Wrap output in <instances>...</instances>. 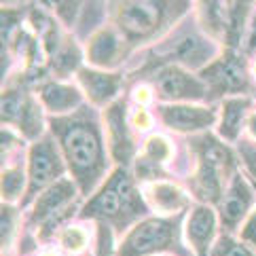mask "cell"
<instances>
[{
	"mask_svg": "<svg viewBox=\"0 0 256 256\" xmlns=\"http://www.w3.org/2000/svg\"><path fill=\"white\" fill-rule=\"evenodd\" d=\"M51 130L72 182L83 195L94 193L108 170V152L96 112L83 106L68 116H53Z\"/></svg>",
	"mask_w": 256,
	"mask_h": 256,
	"instance_id": "1",
	"label": "cell"
},
{
	"mask_svg": "<svg viewBox=\"0 0 256 256\" xmlns=\"http://www.w3.org/2000/svg\"><path fill=\"white\" fill-rule=\"evenodd\" d=\"M178 244V224L168 218L140 220L118 244L116 256H152L174 250Z\"/></svg>",
	"mask_w": 256,
	"mask_h": 256,
	"instance_id": "5",
	"label": "cell"
},
{
	"mask_svg": "<svg viewBox=\"0 0 256 256\" xmlns=\"http://www.w3.org/2000/svg\"><path fill=\"white\" fill-rule=\"evenodd\" d=\"M26 188V174L22 168H6L2 172V199L11 206L13 201L22 197Z\"/></svg>",
	"mask_w": 256,
	"mask_h": 256,
	"instance_id": "20",
	"label": "cell"
},
{
	"mask_svg": "<svg viewBox=\"0 0 256 256\" xmlns=\"http://www.w3.org/2000/svg\"><path fill=\"white\" fill-rule=\"evenodd\" d=\"M184 233H186V242L190 244L199 256H206L212 250V242H214V235H216V214L210 206H195L193 210L188 212L186 218V226H184Z\"/></svg>",
	"mask_w": 256,
	"mask_h": 256,
	"instance_id": "15",
	"label": "cell"
},
{
	"mask_svg": "<svg viewBox=\"0 0 256 256\" xmlns=\"http://www.w3.org/2000/svg\"><path fill=\"white\" fill-rule=\"evenodd\" d=\"M106 123H108V142H110L112 157L116 161H130L134 152L132 138L125 127V114H123V104H112L106 110Z\"/></svg>",
	"mask_w": 256,
	"mask_h": 256,
	"instance_id": "18",
	"label": "cell"
},
{
	"mask_svg": "<svg viewBox=\"0 0 256 256\" xmlns=\"http://www.w3.org/2000/svg\"><path fill=\"white\" fill-rule=\"evenodd\" d=\"M161 123L180 134H195L212 127L216 110L201 104H161L157 108Z\"/></svg>",
	"mask_w": 256,
	"mask_h": 256,
	"instance_id": "8",
	"label": "cell"
},
{
	"mask_svg": "<svg viewBox=\"0 0 256 256\" xmlns=\"http://www.w3.org/2000/svg\"><path fill=\"white\" fill-rule=\"evenodd\" d=\"M152 89L161 102L170 104H193L206 100L210 89L201 76H193L186 68L170 64L154 72Z\"/></svg>",
	"mask_w": 256,
	"mask_h": 256,
	"instance_id": "7",
	"label": "cell"
},
{
	"mask_svg": "<svg viewBox=\"0 0 256 256\" xmlns=\"http://www.w3.org/2000/svg\"><path fill=\"white\" fill-rule=\"evenodd\" d=\"M132 125L136 127V130H140V132H146L148 127L152 125V118H150V112L146 110L144 106H138L136 110L132 112Z\"/></svg>",
	"mask_w": 256,
	"mask_h": 256,
	"instance_id": "26",
	"label": "cell"
},
{
	"mask_svg": "<svg viewBox=\"0 0 256 256\" xmlns=\"http://www.w3.org/2000/svg\"><path fill=\"white\" fill-rule=\"evenodd\" d=\"M174 6L178 4L148 2V0L118 2L114 4V28L123 34L127 42H142L161 30Z\"/></svg>",
	"mask_w": 256,
	"mask_h": 256,
	"instance_id": "3",
	"label": "cell"
},
{
	"mask_svg": "<svg viewBox=\"0 0 256 256\" xmlns=\"http://www.w3.org/2000/svg\"><path fill=\"white\" fill-rule=\"evenodd\" d=\"M254 190L242 174H235L231 184L226 186L224 197L220 199V220L226 231H235L244 222V218L250 216L254 206Z\"/></svg>",
	"mask_w": 256,
	"mask_h": 256,
	"instance_id": "11",
	"label": "cell"
},
{
	"mask_svg": "<svg viewBox=\"0 0 256 256\" xmlns=\"http://www.w3.org/2000/svg\"><path fill=\"white\" fill-rule=\"evenodd\" d=\"M252 72H254V76H256V62H254V68H252Z\"/></svg>",
	"mask_w": 256,
	"mask_h": 256,
	"instance_id": "32",
	"label": "cell"
},
{
	"mask_svg": "<svg viewBox=\"0 0 256 256\" xmlns=\"http://www.w3.org/2000/svg\"><path fill=\"white\" fill-rule=\"evenodd\" d=\"M64 172H66V161L53 138L44 136L42 140L34 142L28 150V195L24 197V201L34 199L38 193L60 182Z\"/></svg>",
	"mask_w": 256,
	"mask_h": 256,
	"instance_id": "6",
	"label": "cell"
},
{
	"mask_svg": "<svg viewBox=\"0 0 256 256\" xmlns=\"http://www.w3.org/2000/svg\"><path fill=\"white\" fill-rule=\"evenodd\" d=\"M244 161L248 170L252 172V176L256 178V148H250V146H246L244 148Z\"/></svg>",
	"mask_w": 256,
	"mask_h": 256,
	"instance_id": "29",
	"label": "cell"
},
{
	"mask_svg": "<svg viewBox=\"0 0 256 256\" xmlns=\"http://www.w3.org/2000/svg\"><path fill=\"white\" fill-rule=\"evenodd\" d=\"M76 184L68 178H62L60 182H56L53 186H49L47 190H42L38 195L32 210L30 220L34 224H53L60 218V214L64 210H68L70 204L76 197Z\"/></svg>",
	"mask_w": 256,
	"mask_h": 256,
	"instance_id": "12",
	"label": "cell"
},
{
	"mask_svg": "<svg viewBox=\"0 0 256 256\" xmlns=\"http://www.w3.org/2000/svg\"><path fill=\"white\" fill-rule=\"evenodd\" d=\"M89 242V235L83 226H74V224H70L66 228H62V233H60V246L64 250H68V252H80L87 246Z\"/></svg>",
	"mask_w": 256,
	"mask_h": 256,
	"instance_id": "23",
	"label": "cell"
},
{
	"mask_svg": "<svg viewBox=\"0 0 256 256\" xmlns=\"http://www.w3.org/2000/svg\"><path fill=\"white\" fill-rule=\"evenodd\" d=\"M76 80L94 106H108L118 96L123 83L121 74L98 68H80L76 72Z\"/></svg>",
	"mask_w": 256,
	"mask_h": 256,
	"instance_id": "14",
	"label": "cell"
},
{
	"mask_svg": "<svg viewBox=\"0 0 256 256\" xmlns=\"http://www.w3.org/2000/svg\"><path fill=\"white\" fill-rule=\"evenodd\" d=\"M242 240L246 244H252L256 246V212H252L248 216V220H246L244 228H242Z\"/></svg>",
	"mask_w": 256,
	"mask_h": 256,
	"instance_id": "27",
	"label": "cell"
},
{
	"mask_svg": "<svg viewBox=\"0 0 256 256\" xmlns=\"http://www.w3.org/2000/svg\"><path fill=\"white\" fill-rule=\"evenodd\" d=\"M201 78H204L208 89H214V94H240L248 87V74H246L244 62L231 53L210 64Z\"/></svg>",
	"mask_w": 256,
	"mask_h": 256,
	"instance_id": "10",
	"label": "cell"
},
{
	"mask_svg": "<svg viewBox=\"0 0 256 256\" xmlns=\"http://www.w3.org/2000/svg\"><path fill=\"white\" fill-rule=\"evenodd\" d=\"M144 212L148 210L136 190L130 172L125 168H116L106 178L104 184L96 190V195L89 199L83 216L98 218V220H104L116 228H123Z\"/></svg>",
	"mask_w": 256,
	"mask_h": 256,
	"instance_id": "2",
	"label": "cell"
},
{
	"mask_svg": "<svg viewBox=\"0 0 256 256\" xmlns=\"http://www.w3.org/2000/svg\"><path fill=\"white\" fill-rule=\"evenodd\" d=\"M246 51H248L250 56L256 53V8H254V15H252V22H250L248 38H246Z\"/></svg>",
	"mask_w": 256,
	"mask_h": 256,
	"instance_id": "28",
	"label": "cell"
},
{
	"mask_svg": "<svg viewBox=\"0 0 256 256\" xmlns=\"http://www.w3.org/2000/svg\"><path fill=\"white\" fill-rule=\"evenodd\" d=\"M146 199H148V206L161 214H178L188 204V197L184 190L166 180L150 182L146 186Z\"/></svg>",
	"mask_w": 256,
	"mask_h": 256,
	"instance_id": "17",
	"label": "cell"
},
{
	"mask_svg": "<svg viewBox=\"0 0 256 256\" xmlns=\"http://www.w3.org/2000/svg\"><path fill=\"white\" fill-rule=\"evenodd\" d=\"M210 256H256V252L246 242H237L231 235H222L212 246Z\"/></svg>",
	"mask_w": 256,
	"mask_h": 256,
	"instance_id": "22",
	"label": "cell"
},
{
	"mask_svg": "<svg viewBox=\"0 0 256 256\" xmlns=\"http://www.w3.org/2000/svg\"><path fill=\"white\" fill-rule=\"evenodd\" d=\"M78 64V51L74 44H66V47H60L56 53V70L62 72V76H66V72L74 70Z\"/></svg>",
	"mask_w": 256,
	"mask_h": 256,
	"instance_id": "24",
	"label": "cell"
},
{
	"mask_svg": "<svg viewBox=\"0 0 256 256\" xmlns=\"http://www.w3.org/2000/svg\"><path fill=\"white\" fill-rule=\"evenodd\" d=\"M134 98H136V102L144 106L146 102H150V98H152V91H150L148 87H138V89H136V94H134Z\"/></svg>",
	"mask_w": 256,
	"mask_h": 256,
	"instance_id": "30",
	"label": "cell"
},
{
	"mask_svg": "<svg viewBox=\"0 0 256 256\" xmlns=\"http://www.w3.org/2000/svg\"><path fill=\"white\" fill-rule=\"evenodd\" d=\"M248 106L250 100L248 98H226L222 102V110H220V123H218V134L220 138L226 142L237 140V136L244 130L246 123V114H248Z\"/></svg>",
	"mask_w": 256,
	"mask_h": 256,
	"instance_id": "19",
	"label": "cell"
},
{
	"mask_svg": "<svg viewBox=\"0 0 256 256\" xmlns=\"http://www.w3.org/2000/svg\"><path fill=\"white\" fill-rule=\"evenodd\" d=\"M170 56L176 62V66L204 68L216 62V44L199 32H182L178 42L170 49Z\"/></svg>",
	"mask_w": 256,
	"mask_h": 256,
	"instance_id": "13",
	"label": "cell"
},
{
	"mask_svg": "<svg viewBox=\"0 0 256 256\" xmlns=\"http://www.w3.org/2000/svg\"><path fill=\"white\" fill-rule=\"evenodd\" d=\"M197 148L201 157V168L197 172L195 186L206 199L218 201L224 193V182L228 174L233 172L235 157L224 144H220L212 136L197 140Z\"/></svg>",
	"mask_w": 256,
	"mask_h": 256,
	"instance_id": "4",
	"label": "cell"
},
{
	"mask_svg": "<svg viewBox=\"0 0 256 256\" xmlns=\"http://www.w3.org/2000/svg\"><path fill=\"white\" fill-rule=\"evenodd\" d=\"M13 233H15V208L4 204V208H2V244H4V248L11 246Z\"/></svg>",
	"mask_w": 256,
	"mask_h": 256,
	"instance_id": "25",
	"label": "cell"
},
{
	"mask_svg": "<svg viewBox=\"0 0 256 256\" xmlns=\"http://www.w3.org/2000/svg\"><path fill=\"white\" fill-rule=\"evenodd\" d=\"M246 132H248V136L252 140H256V110L248 114V118H246Z\"/></svg>",
	"mask_w": 256,
	"mask_h": 256,
	"instance_id": "31",
	"label": "cell"
},
{
	"mask_svg": "<svg viewBox=\"0 0 256 256\" xmlns=\"http://www.w3.org/2000/svg\"><path fill=\"white\" fill-rule=\"evenodd\" d=\"M127 40L116 28H100L89 36L87 42V60L91 68L98 70H110L116 68L125 60Z\"/></svg>",
	"mask_w": 256,
	"mask_h": 256,
	"instance_id": "9",
	"label": "cell"
},
{
	"mask_svg": "<svg viewBox=\"0 0 256 256\" xmlns=\"http://www.w3.org/2000/svg\"><path fill=\"white\" fill-rule=\"evenodd\" d=\"M172 154H174V146L170 144V140L166 138V136L154 134L144 144V161L146 163L159 166V163H166Z\"/></svg>",
	"mask_w": 256,
	"mask_h": 256,
	"instance_id": "21",
	"label": "cell"
},
{
	"mask_svg": "<svg viewBox=\"0 0 256 256\" xmlns=\"http://www.w3.org/2000/svg\"><path fill=\"white\" fill-rule=\"evenodd\" d=\"M40 102L44 110L51 112L53 116H68L83 108V96H80L78 87L68 83H58V80H49V83L40 85L38 89Z\"/></svg>",
	"mask_w": 256,
	"mask_h": 256,
	"instance_id": "16",
	"label": "cell"
}]
</instances>
